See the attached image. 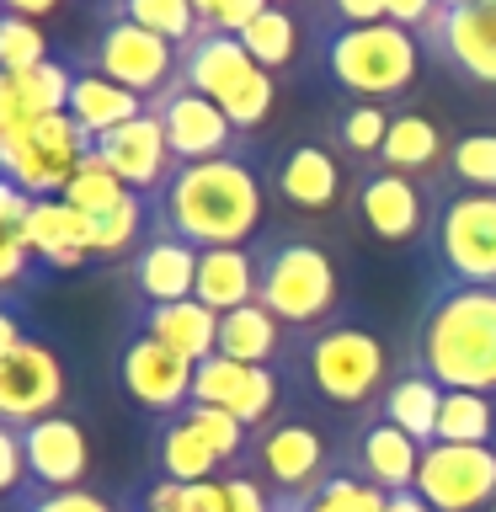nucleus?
<instances>
[{
    "label": "nucleus",
    "mask_w": 496,
    "mask_h": 512,
    "mask_svg": "<svg viewBox=\"0 0 496 512\" xmlns=\"http://www.w3.org/2000/svg\"><path fill=\"white\" fill-rule=\"evenodd\" d=\"M256 299L288 331H320L342 310V267L310 235H278L256 251Z\"/></svg>",
    "instance_id": "obj_3"
},
{
    "label": "nucleus",
    "mask_w": 496,
    "mask_h": 512,
    "mask_svg": "<svg viewBox=\"0 0 496 512\" xmlns=\"http://www.w3.org/2000/svg\"><path fill=\"white\" fill-rule=\"evenodd\" d=\"M448 128L432 118L422 107H400L390 118V134H384V150H379V166H390L400 176H416V182H427V176L448 171Z\"/></svg>",
    "instance_id": "obj_24"
},
{
    "label": "nucleus",
    "mask_w": 496,
    "mask_h": 512,
    "mask_svg": "<svg viewBox=\"0 0 496 512\" xmlns=\"http://www.w3.org/2000/svg\"><path fill=\"white\" fill-rule=\"evenodd\" d=\"M27 336V320H22V310H16L11 304V294H0V358H6V352L16 347Z\"/></svg>",
    "instance_id": "obj_45"
},
{
    "label": "nucleus",
    "mask_w": 496,
    "mask_h": 512,
    "mask_svg": "<svg viewBox=\"0 0 496 512\" xmlns=\"http://www.w3.org/2000/svg\"><path fill=\"white\" fill-rule=\"evenodd\" d=\"M0 16H6V11H0Z\"/></svg>",
    "instance_id": "obj_52"
},
{
    "label": "nucleus",
    "mask_w": 496,
    "mask_h": 512,
    "mask_svg": "<svg viewBox=\"0 0 496 512\" xmlns=\"http://www.w3.org/2000/svg\"><path fill=\"white\" fill-rule=\"evenodd\" d=\"M192 11H198V22H203V27H214V22H219V11H224V0H192Z\"/></svg>",
    "instance_id": "obj_48"
},
{
    "label": "nucleus",
    "mask_w": 496,
    "mask_h": 512,
    "mask_svg": "<svg viewBox=\"0 0 496 512\" xmlns=\"http://www.w3.org/2000/svg\"><path fill=\"white\" fill-rule=\"evenodd\" d=\"M155 470H160V480H176V486H198V480H219L224 464L214 459V448L187 427V416L176 411L155 427Z\"/></svg>",
    "instance_id": "obj_30"
},
{
    "label": "nucleus",
    "mask_w": 496,
    "mask_h": 512,
    "mask_svg": "<svg viewBox=\"0 0 496 512\" xmlns=\"http://www.w3.org/2000/svg\"><path fill=\"white\" fill-rule=\"evenodd\" d=\"M432 443H496V395L443 390L438 438H432Z\"/></svg>",
    "instance_id": "obj_34"
},
{
    "label": "nucleus",
    "mask_w": 496,
    "mask_h": 512,
    "mask_svg": "<svg viewBox=\"0 0 496 512\" xmlns=\"http://www.w3.org/2000/svg\"><path fill=\"white\" fill-rule=\"evenodd\" d=\"M192 400H198V406L230 411L246 432H262L267 422L283 416V368L208 358V363L192 368Z\"/></svg>",
    "instance_id": "obj_16"
},
{
    "label": "nucleus",
    "mask_w": 496,
    "mask_h": 512,
    "mask_svg": "<svg viewBox=\"0 0 496 512\" xmlns=\"http://www.w3.org/2000/svg\"><path fill=\"white\" fill-rule=\"evenodd\" d=\"M139 331H150L155 342H166L171 352H182L187 363H208L219 352V315L203 310L198 299L150 304V310H139Z\"/></svg>",
    "instance_id": "obj_28"
},
{
    "label": "nucleus",
    "mask_w": 496,
    "mask_h": 512,
    "mask_svg": "<svg viewBox=\"0 0 496 512\" xmlns=\"http://www.w3.org/2000/svg\"><path fill=\"white\" fill-rule=\"evenodd\" d=\"M331 6V22L336 27H374V22H390V6L384 0H326Z\"/></svg>",
    "instance_id": "obj_43"
},
{
    "label": "nucleus",
    "mask_w": 496,
    "mask_h": 512,
    "mask_svg": "<svg viewBox=\"0 0 496 512\" xmlns=\"http://www.w3.org/2000/svg\"><path fill=\"white\" fill-rule=\"evenodd\" d=\"M96 155L112 166V176L128 187V192H139V198H160V187L176 176V155H171V144H166V128H160V118L150 107L139 112V118H128L118 123L112 134H102L91 144Z\"/></svg>",
    "instance_id": "obj_19"
},
{
    "label": "nucleus",
    "mask_w": 496,
    "mask_h": 512,
    "mask_svg": "<svg viewBox=\"0 0 496 512\" xmlns=\"http://www.w3.org/2000/svg\"><path fill=\"white\" fill-rule=\"evenodd\" d=\"M64 0H0V11L6 16H27V22H43V16H54Z\"/></svg>",
    "instance_id": "obj_46"
},
{
    "label": "nucleus",
    "mask_w": 496,
    "mask_h": 512,
    "mask_svg": "<svg viewBox=\"0 0 496 512\" xmlns=\"http://www.w3.org/2000/svg\"><path fill=\"white\" fill-rule=\"evenodd\" d=\"M272 6H288V11H294V6H304V0H272Z\"/></svg>",
    "instance_id": "obj_49"
},
{
    "label": "nucleus",
    "mask_w": 496,
    "mask_h": 512,
    "mask_svg": "<svg viewBox=\"0 0 496 512\" xmlns=\"http://www.w3.org/2000/svg\"><path fill=\"white\" fill-rule=\"evenodd\" d=\"M272 192H278V203L294 208V214H310V219L331 214V208H342V198H347L342 155L320 139L288 144L278 155V166H272Z\"/></svg>",
    "instance_id": "obj_20"
},
{
    "label": "nucleus",
    "mask_w": 496,
    "mask_h": 512,
    "mask_svg": "<svg viewBox=\"0 0 496 512\" xmlns=\"http://www.w3.org/2000/svg\"><path fill=\"white\" fill-rule=\"evenodd\" d=\"M59 198L70 203V208H80V214L96 219V214H107V208H118V203L128 198V187L118 182V176H112L107 160L91 150V155H80V166L70 171V182H64Z\"/></svg>",
    "instance_id": "obj_37"
},
{
    "label": "nucleus",
    "mask_w": 496,
    "mask_h": 512,
    "mask_svg": "<svg viewBox=\"0 0 496 512\" xmlns=\"http://www.w3.org/2000/svg\"><path fill=\"white\" fill-rule=\"evenodd\" d=\"M432 256L443 283L496 288V192H448L432 214Z\"/></svg>",
    "instance_id": "obj_8"
},
{
    "label": "nucleus",
    "mask_w": 496,
    "mask_h": 512,
    "mask_svg": "<svg viewBox=\"0 0 496 512\" xmlns=\"http://www.w3.org/2000/svg\"><path fill=\"white\" fill-rule=\"evenodd\" d=\"M438 6H470V0H438Z\"/></svg>",
    "instance_id": "obj_50"
},
{
    "label": "nucleus",
    "mask_w": 496,
    "mask_h": 512,
    "mask_svg": "<svg viewBox=\"0 0 496 512\" xmlns=\"http://www.w3.org/2000/svg\"><path fill=\"white\" fill-rule=\"evenodd\" d=\"M150 112L160 118V128H166V144H171L176 166H198V160H224V155H251V134H240L208 96H198L192 86H182V80H176L171 91H160L150 102Z\"/></svg>",
    "instance_id": "obj_15"
},
{
    "label": "nucleus",
    "mask_w": 496,
    "mask_h": 512,
    "mask_svg": "<svg viewBox=\"0 0 496 512\" xmlns=\"http://www.w3.org/2000/svg\"><path fill=\"white\" fill-rule=\"evenodd\" d=\"M352 214L379 246H411V240L432 235V192L416 176H400L390 166H368L352 187Z\"/></svg>",
    "instance_id": "obj_14"
},
{
    "label": "nucleus",
    "mask_w": 496,
    "mask_h": 512,
    "mask_svg": "<svg viewBox=\"0 0 496 512\" xmlns=\"http://www.w3.org/2000/svg\"><path fill=\"white\" fill-rule=\"evenodd\" d=\"M22 459H27V491H75L96 470L91 427L80 416L59 411L43 416L22 432Z\"/></svg>",
    "instance_id": "obj_18"
},
{
    "label": "nucleus",
    "mask_w": 496,
    "mask_h": 512,
    "mask_svg": "<svg viewBox=\"0 0 496 512\" xmlns=\"http://www.w3.org/2000/svg\"><path fill=\"white\" fill-rule=\"evenodd\" d=\"M390 6V22L406 27V32H422L432 22V11H438V0H384Z\"/></svg>",
    "instance_id": "obj_44"
},
{
    "label": "nucleus",
    "mask_w": 496,
    "mask_h": 512,
    "mask_svg": "<svg viewBox=\"0 0 496 512\" xmlns=\"http://www.w3.org/2000/svg\"><path fill=\"white\" fill-rule=\"evenodd\" d=\"M288 512H384V491L368 486L352 464H336V470L320 480L299 507H288Z\"/></svg>",
    "instance_id": "obj_36"
},
{
    "label": "nucleus",
    "mask_w": 496,
    "mask_h": 512,
    "mask_svg": "<svg viewBox=\"0 0 496 512\" xmlns=\"http://www.w3.org/2000/svg\"><path fill=\"white\" fill-rule=\"evenodd\" d=\"M70 363H64V352L48 342V336H22L6 358H0V422L27 432L32 422H43V416H59L70 406Z\"/></svg>",
    "instance_id": "obj_10"
},
{
    "label": "nucleus",
    "mask_w": 496,
    "mask_h": 512,
    "mask_svg": "<svg viewBox=\"0 0 496 512\" xmlns=\"http://www.w3.org/2000/svg\"><path fill=\"white\" fill-rule=\"evenodd\" d=\"M299 374L331 411H363L390 390V347L368 326H320L299 347Z\"/></svg>",
    "instance_id": "obj_4"
},
{
    "label": "nucleus",
    "mask_w": 496,
    "mask_h": 512,
    "mask_svg": "<svg viewBox=\"0 0 496 512\" xmlns=\"http://www.w3.org/2000/svg\"><path fill=\"white\" fill-rule=\"evenodd\" d=\"M27 208L32 198L0 171V294H11V299L43 278V267L27 251Z\"/></svg>",
    "instance_id": "obj_29"
},
{
    "label": "nucleus",
    "mask_w": 496,
    "mask_h": 512,
    "mask_svg": "<svg viewBox=\"0 0 496 512\" xmlns=\"http://www.w3.org/2000/svg\"><path fill=\"white\" fill-rule=\"evenodd\" d=\"M416 38H422V54H432L448 75H459L464 86L496 91V0L438 6Z\"/></svg>",
    "instance_id": "obj_13"
},
{
    "label": "nucleus",
    "mask_w": 496,
    "mask_h": 512,
    "mask_svg": "<svg viewBox=\"0 0 496 512\" xmlns=\"http://www.w3.org/2000/svg\"><path fill=\"white\" fill-rule=\"evenodd\" d=\"M112 16H123V22L155 32V38H166L171 48H187L203 32L192 0H112Z\"/></svg>",
    "instance_id": "obj_35"
},
{
    "label": "nucleus",
    "mask_w": 496,
    "mask_h": 512,
    "mask_svg": "<svg viewBox=\"0 0 496 512\" xmlns=\"http://www.w3.org/2000/svg\"><path fill=\"white\" fill-rule=\"evenodd\" d=\"M155 230L176 235L187 246H251V235L267 219V182L251 155H224L198 160V166H176V176L160 187Z\"/></svg>",
    "instance_id": "obj_1"
},
{
    "label": "nucleus",
    "mask_w": 496,
    "mask_h": 512,
    "mask_svg": "<svg viewBox=\"0 0 496 512\" xmlns=\"http://www.w3.org/2000/svg\"><path fill=\"white\" fill-rule=\"evenodd\" d=\"M326 75L352 102H395L411 96L422 75V38L395 22L374 27H331L326 32Z\"/></svg>",
    "instance_id": "obj_5"
},
{
    "label": "nucleus",
    "mask_w": 496,
    "mask_h": 512,
    "mask_svg": "<svg viewBox=\"0 0 496 512\" xmlns=\"http://www.w3.org/2000/svg\"><path fill=\"white\" fill-rule=\"evenodd\" d=\"M416 496L432 512H496V443H427Z\"/></svg>",
    "instance_id": "obj_12"
},
{
    "label": "nucleus",
    "mask_w": 496,
    "mask_h": 512,
    "mask_svg": "<svg viewBox=\"0 0 496 512\" xmlns=\"http://www.w3.org/2000/svg\"><path fill=\"white\" fill-rule=\"evenodd\" d=\"M43 59H54V43H48L43 22L0 16V75H27V70H38Z\"/></svg>",
    "instance_id": "obj_40"
},
{
    "label": "nucleus",
    "mask_w": 496,
    "mask_h": 512,
    "mask_svg": "<svg viewBox=\"0 0 496 512\" xmlns=\"http://www.w3.org/2000/svg\"><path fill=\"white\" fill-rule=\"evenodd\" d=\"M123 512H144V507H123Z\"/></svg>",
    "instance_id": "obj_51"
},
{
    "label": "nucleus",
    "mask_w": 496,
    "mask_h": 512,
    "mask_svg": "<svg viewBox=\"0 0 496 512\" xmlns=\"http://www.w3.org/2000/svg\"><path fill=\"white\" fill-rule=\"evenodd\" d=\"M182 86L208 96L240 134H262L272 123V112H278V75H267L230 32L203 27L182 48Z\"/></svg>",
    "instance_id": "obj_6"
},
{
    "label": "nucleus",
    "mask_w": 496,
    "mask_h": 512,
    "mask_svg": "<svg viewBox=\"0 0 496 512\" xmlns=\"http://www.w3.org/2000/svg\"><path fill=\"white\" fill-rule=\"evenodd\" d=\"M96 240V219L70 208L64 198H32L27 208V251L43 272H80L91 256Z\"/></svg>",
    "instance_id": "obj_21"
},
{
    "label": "nucleus",
    "mask_w": 496,
    "mask_h": 512,
    "mask_svg": "<svg viewBox=\"0 0 496 512\" xmlns=\"http://www.w3.org/2000/svg\"><path fill=\"white\" fill-rule=\"evenodd\" d=\"M390 107L379 102H347L331 123V150L336 155H352V160H368L379 166V150H384V134H390Z\"/></svg>",
    "instance_id": "obj_33"
},
{
    "label": "nucleus",
    "mask_w": 496,
    "mask_h": 512,
    "mask_svg": "<svg viewBox=\"0 0 496 512\" xmlns=\"http://www.w3.org/2000/svg\"><path fill=\"white\" fill-rule=\"evenodd\" d=\"M11 80H16V96H22L27 118H54V112H70V80H75V64L43 59L38 70L11 75Z\"/></svg>",
    "instance_id": "obj_39"
},
{
    "label": "nucleus",
    "mask_w": 496,
    "mask_h": 512,
    "mask_svg": "<svg viewBox=\"0 0 496 512\" xmlns=\"http://www.w3.org/2000/svg\"><path fill=\"white\" fill-rule=\"evenodd\" d=\"M22 512H123V507L91 486H75V491H22Z\"/></svg>",
    "instance_id": "obj_41"
},
{
    "label": "nucleus",
    "mask_w": 496,
    "mask_h": 512,
    "mask_svg": "<svg viewBox=\"0 0 496 512\" xmlns=\"http://www.w3.org/2000/svg\"><path fill=\"white\" fill-rule=\"evenodd\" d=\"M416 374L443 390L496 395V288L438 283L416 320Z\"/></svg>",
    "instance_id": "obj_2"
},
{
    "label": "nucleus",
    "mask_w": 496,
    "mask_h": 512,
    "mask_svg": "<svg viewBox=\"0 0 496 512\" xmlns=\"http://www.w3.org/2000/svg\"><path fill=\"white\" fill-rule=\"evenodd\" d=\"M192 368L182 352H171L166 342H155L150 331H134L118 352V379H123V395L134 400L144 416L166 422V416L187 411L192 406Z\"/></svg>",
    "instance_id": "obj_17"
},
{
    "label": "nucleus",
    "mask_w": 496,
    "mask_h": 512,
    "mask_svg": "<svg viewBox=\"0 0 496 512\" xmlns=\"http://www.w3.org/2000/svg\"><path fill=\"white\" fill-rule=\"evenodd\" d=\"M448 176L464 192H496V128H470L448 144Z\"/></svg>",
    "instance_id": "obj_38"
},
{
    "label": "nucleus",
    "mask_w": 496,
    "mask_h": 512,
    "mask_svg": "<svg viewBox=\"0 0 496 512\" xmlns=\"http://www.w3.org/2000/svg\"><path fill=\"white\" fill-rule=\"evenodd\" d=\"M80 155H91V139L75 128L70 112L54 118H32L16 134L0 139V171L11 176L27 198H59L70 171L80 166Z\"/></svg>",
    "instance_id": "obj_11"
},
{
    "label": "nucleus",
    "mask_w": 496,
    "mask_h": 512,
    "mask_svg": "<svg viewBox=\"0 0 496 512\" xmlns=\"http://www.w3.org/2000/svg\"><path fill=\"white\" fill-rule=\"evenodd\" d=\"M352 470H358L368 486H379L384 496L395 491H416V470H422V443L411 432L390 427L384 416L363 422L358 448H352Z\"/></svg>",
    "instance_id": "obj_23"
},
{
    "label": "nucleus",
    "mask_w": 496,
    "mask_h": 512,
    "mask_svg": "<svg viewBox=\"0 0 496 512\" xmlns=\"http://www.w3.org/2000/svg\"><path fill=\"white\" fill-rule=\"evenodd\" d=\"M192 299L214 315H230L240 304H256V251L251 246H208L198 251V283Z\"/></svg>",
    "instance_id": "obj_26"
},
{
    "label": "nucleus",
    "mask_w": 496,
    "mask_h": 512,
    "mask_svg": "<svg viewBox=\"0 0 496 512\" xmlns=\"http://www.w3.org/2000/svg\"><path fill=\"white\" fill-rule=\"evenodd\" d=\"M144 107H150L144 96L123 91L118 80H107V75H96L91 64H75V80H70V118H75V128H80L91 144L102 139V134H112L118 123L139 118Z\"/></svg>",
    "instance_id": "obj_27"
},
{
    "label": "nucleus",
    "mask_w": 496,
    "mask_h": 512,
    "mask_svg": "<svg viewBox=\"0 0 496 512\" xmlns=\"http://www.w3.org/2000/svg\"><path fill=\"white\" fill-rule=\"evenodd\" d=\"M240 48H246L267 75H288L304 54V27L288 6H267L246 32H240Z\"/></svg>",
    "instance_id": "obj_32"
},
{
    "label": "nucleus",
    "mask_w": 496,
    "mask_h": 512,
    "mask_svg": "<svg viewBox=\"0 0 496 512\" xmlns=\"http://www.w3.org/2000/svg\"><path fill=\"white\" fill-rule=\"evenodd\" d=\"M80 64H91L96 75L118 80L123 91L144 96V102H155L160 91H171L176 80H182V48H171L166 38L123 22V16H112V11L102 16V27H96V38H91L86 54H80Z\"/></svg>",
    "instance_id": "obj_9"
},
{
    "label": "nucleus",
    "mask_w": 496,
    "mask_h": 512,
    "mask_svg": "<svg viewBox=\"0 0 496 512\" xmlns=\"http://www.w3.org/2000/svg\"><path fill=\"white\" fill-rule=\"evenodd\" d=\"M22 491H27V459H22V432L0 422V502H6V496H16V502H22Z\"/></svg>",
    "instance_id": "obj_42"
},
{
    "label": "nucleus",
    "mask_w": 496,
    "mask_h": 512,
    "mask_svg": "<svg viewBox=\"0 0 496 512\" xmlns=\"http://www.w3.org/2000/svg\"><path fill=\"white\" fill-rule=\"evenodd\" d=\"M438 406H443V384H432L427 374H416V368H406V374L390 379V390H384L379 400V416L400 432H411L416 443H432L438 438Z\"/></svg>",
    "instance_id": "obj_31"
},
{
    "label": "nucleus",
    "mask_w": 496,
    "mask_h": 512,
    "mask_svg": "<svg viewBox=\"0 0 496 512\" xmlns=\"http://www.w3.org/2000/svg\"><path fill=\"white\" fill-rule=\"evenodd\" d=\"M230 363H256V368H283L288 358V326L267 310L262 299L240 304V310L219 315V352Z\"/></svg>",
    "instance_id": "obj_25"
},
{
    "label": "nucleus",
    "mask_w": 496,
    "mask_h": 512,
    "mask_svg": "<svg viewBox=\"0 0 496 512\" xmlns=\"http://www.w3.org/2000/svg\"><path fill=\"white\" fill-rule=\"evenodd\" d=\"M384 512H432L416 491H395V496H384Z\"/></svg>",
    "instance_id": "obj_47"
},
{
    "label": "nucleus",
    "mask_w": 496,
    "mask_h": 512,
    "mask_svg": "<svg viewBox=\"0 0 496 512\" xmlns=\"http://www.w3.org/2000/svg\"><path fill=\"white\" fill-rule=\"evenodd\" d=\"M246 475L262 480L267 496L278 502V512H288L331 475V443H326V432L315 422H304V416H278V422H267L251 438Z\"/></svg>",
    "instance_id": "obj_7"
},
{
    "label": "nucleus",
    "mask_w": 496,
    "mask_h": 512,
    "mask_svg": "<svg viewBox=\"0 0 496 512\" xmlns=\"http://www.w3.org/2000/svg\"><path fill=\"white\" fill-rule=\"evenodd\" d=\"M192 283H198V246H187L176 235L150 230V240L128 256V288L139 294V310L192 299Z\"/></svg>",
    "instance_id": "obj_22"
}]
</instances>
